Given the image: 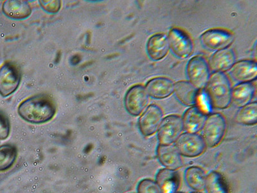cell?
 I'll return each instance as SVG.
<instances>
[{
	"label": "cell",
	"mask_w": 257,
	"mask_h": 193,
	"mask_svg": "<svg viewBox=\"0 0 257 193\" xmlns=\"http://www.w3.org/2000/svg\"><path fill=\"white\" fill-rule=\"evenodd\" d=\"M18 114L29 123L40 125L52 120L56 113V105L45 95L31 96L18 107Z\"/></svg>",
	"instance_id": "1"
},
{
	"label": "cell",
	"mask_w": 257,
	"mask_h": 193,
	"mask_svg": "<svg viewBox=\"0 0 257 193\" xmlns=\"http://www.w3.org/2000/svg\"><path fill=\"white\" fill-rule=\"evenodd\" d=\"M202 91L210 109L224 110L231 105L232 87L230 79L225 73H212Z\"/></svg>",
	"instance_id": "2"
},
{
	"label": "cell",
	"mask_w": 257,
	"mask_h": 193,
	"mask_svg": "<svg viewBox=\"0 0 257 193\" xmlns=\"http://www.w3.org/2000/svg\"><path fill=\"white\" fill-rule=\"evenodd\" d=\"M226 120L223 115L220 113L209 114L201 130L206 146L212 148L221 143L226 134Z\"/></svg>",
	"instance_id": "3"
},
{
	"label": "cell",
	"mask_w": 257,
	"mask_h": 193,
	"mask_svg": "<svg viewBox=\"0 0 257 193\" xmlns=\"http://www.w3.org/2000/svg\"><path fill=\"white\" fill-rule=\"evenodd\" d=\"M182 117L178 115L165 117L157 132L159 144L172 145L184 132Z\"/></svg>",
	"instance_id": "4"
},
{
	"label": "cell",
	"mask_w": 257,
	"mask_h": 193,
	"mask_svg": "<svg viewBox=\"0 0 257 193\" xmlns=\"http://www.w3.org/2000/svg\"><path fill=\"white\" fill-rule=\"evenodd\" d=\"M186 73L189 81L200 90L205 89L212 74L208 61L201 56H194L190 59L186 67Z\"/></svg>",
	"instance_id": "5"
},
{
	"label": "cell",
	"mask_w": 257,
	"mask_h": 193,
	"mask_svg": "<svg viewBox=\"0 0 257 193\" xmlns=\"http://www.w3.org/2000/svg\"><path fill=\"white\" fill-rule=\"evenodd\" d=\"M174 145L181 155L187 158L199 157L207 147L201 135L186 132L180 135Z\"/></svg>",
	"instance_id": "6"
},
{
	"label": "cell",
	"mask_w": 257,
	"mask_h": 193,
	"mask_svg": "<svg viewBox=\"0 0 257 193\" xmlns=\"http://www.w3.org/2000/svg\"><path fill=\"white\" fill-rule=\"evenodd\" d=\"M235 36L231 32L222 29H212L204 32L200 36L202 46L210 51H219L229 48Z\"/></svg>",
	"instance_id": "7"
},
{
	"label": "cell",
	"mask_w": 257,
	"mask_h": 193,
	"mask_svg": "<svg viewBox=\"0 0 257 193\" xmlns=\"http://www.w3.org/2000/svg\"><path fill=\"white\" fill-rule=\"evenodd\" d=\"M149 96L144 86L134 85L128 89L124 98L126 110L131 116L137 117L144 112L148 107Z\"/></svg>",
	"instance_id": "8"
},
{
	"label": "cell",
	"mask_w": 257,
	"mask_h": 193,
	"mask_svg": "<svg viewBox=\"0 0 257 193\" xmlns=\"http://www.w3.org/2000/svg\"><path fill=\"white\" fill-rule=\"evenodd\" d=\"M164 118V112L159 106L155 104L149 105L140 117V132L144 137L152 136L157 133Z\"/></svg>",
	"instance_id": "9"
},
{
	"label": "cell",
	"mask_w": 257,
	"mask_h": 193,
	"mask_svg": "<svg viewBox=\"0 0 257 193\" xmlns=\"http://www.w3.org/2000/svg\"><path fill=\"white\" fill-rule=\"evenodd\" d=\"M170 48L180 59H187L191 56L194 50V43L191 38L182 30L172 28L168 34Z\"/></svg>",
	"instance_id": "10"
},
{
	"label": "cell",
	"mask_w": 257,
	"mask_h": 193,
	"mask_svg": "<svg viewBox=\"0 0 257 193\" xmlns=\"http://www.w3.org/2000/svg\"><path fill=\"white\" fill-rule=\"evenodd\" d=\"M22 75L16 64L8 62L0 68V95L10 96L20 86Z\"/></svg>",
	"instance_id": "11"
},
{
	"label": "cell",
	"mask_w": 257,
	"mask_h": 193,
	"mask_svg": "<svg viewBox=\"0 0 257 193\" xmlns=\"http://www.w3.org/2000/svg\"><path fill=\"white\" fill-rule=\"evenodd\" d=\"M229 76L237 84L254 81L257 78L256 62L250 59L236 61L229 70Z\"/></svg>",
	"instance_id": "12"
},
{
	"label": "cell",
	"mask_w": 257,
	"mask_h": 193,
	"mask_svg": "<svg viewBox=\"0 0 257 193\" xmlns=\"http://www.w3.org/2000/svg\"><path fill=\"white\" fill-rule=\"evenodd\" d=\"M157 155L160 164L164 168L177 171L183 167L182 156L174 144L158 145Z\"/></svg>",
	"instance_id": "13"
},
{
	"label": "cell",
	"mask_w": 257,
	"mask_h": 193,
	"mask_svg": "<svg viewBox=\"0 0 257 193\" xmlns=\"http://www.w3.org/2000/svg\"><path fill=\"white\" fill-rule=\"evenodd\" d=\"M237 61L235 52L227 48L214 52L208 62L211 73L223 72L230 70Z\"/></svg>",
	"instance_id": "14"
},
{
	"label": "cell",
	"mask_w": 257,
	"mask_h": 193,
	"mask_svg": "<svg viewBox=\"0 0 257 193\" xmlns=\"http://www.w3.org/2000/svg\"><path fill=\"white\" fill-rule=\"evenodd\" d=\"M201 91L189 80H180L174 84V93L177 100L187 107L198 105Z\"/></svg>",
	"instance_id": "15"
},
{
	"label": "cell",
	"mask_w": 257,
	"mask_h": 193,
	"mask_svg": "<svg viewBox=\"0 0 257 193\" xmlns=\"http://www.w3.org/2000/svg\"><path fill=\"white\" fill-rule=\"evenodd\" d=\"M174 84L173 80L169 78L157 77L149 80L144 87L149 98L163 100L174 93Z\"/></svg>",
	"instance_id": "16"
},
{
	"label": "cell",
	"mask_w": 257,
	"mask_h": 193,
	"mask_svg": "<svg viewBox=\"0 0 257 193\" xmlns=\"http://www.w3.org/2000/svg\"><path fill=\"white\" fill-rule=\"evenodd\" d=\"M171 50L168 37L164 34H154L149 38L146 45L147 53L151 60H162Z\"/></svg>",
	"instance_id": "17"
},
{
	"label": "cell",
	"mask_w": 257,
	"mask_h": 193,
	"mask_svg": "<svg viewBox=\"0 0 257 193\" xmlns=\"http://www.w3.org/2000/svg\"><path fill=\"white\" fill-rule=\"evenodd\" d=\"M209 114L200 106L190 107L182 117L186 132L198 133L202 130Z\"/></svg>",
	"instance_id": "18"
},
{
	"label": "cell",
	"mask_w": 257,
	"mask_h": 193,
	"mask_svg": "<svg viewBox=\"0 0 257 193\" xmlns=\"http://www.w3.org/2000/svg\"><path fill=\"white\" fill-rule=\"evenodd\" d=\"M162 193H175L181 185V177L175 170L160 169L155 176V180Z\"/></svg>",
	"instance_id": "19"
},
{
	"label": "cell",
	"mask_w": 257,
	"mask_h": 193,
	"mask_svg": "<svg viewBox=\"0 0 257 193\" xmlns=\"http://www.w3.org/2000/svg\"><path fill=\"white\" fill-rule=\"evenodd\" d=\"M2 11L10 19L22 20L27 19L32 13L31 5L22 0H7L2 6Z\"/></svg>",
	"instance_id": "20"
},
{
	"label": "cell",
	"mask_w": 257,
	"mask_h": 193,
	"mask_svg": "<svg viewBox=\"0 0 257 193\" xmlns=\"http://www.w3.org/2000/svg\"><path fill=\"white\" fill-rule=\"evenodd\" d=\"M255 93V87L252 82L238 83L231 91V104L240 109L252 102Z\"/></svg>",
	"instance_id": "21"
},
{
	"label": "cell",
	"mask_w": 257,
	"mask_h": 193,
	"mask_svg": "<svg viewBox=\"0 0 257 193\" xmlns=\"http://www.w3.org/2000/svg\"><path fill=\"white\" fill-rule=\"evenodd\" d=\"M206 174L200 167L190 166L185 169L184 179L186 184L194 191L205 189Z\"/></svg>",
	"instance_id": "22"
},
{
	"label": "cell",
	"mask_w": 257,
	"mask_h": 193,
	"mask_svg": "<svg viewBox=\"0 0 257 193\" xmlns=\"http://www.w3.org/2000/svg\"><path fill=\"white\" fill-rule=\"evenodd\" d=\"M205 189L206 193H229L226 179L217 171L206 174Z\"/></svg>",
	"instance_id": "23"
},
{
	"label": "cell",
	"mask_w": 257,
	"mask_h": 193,
	"mask_svg": "<svg viewBox=\"0 0 257 193\" xmlns=\"http://www.w3.org/2000/svg\"><path fill=\"white\" fill-rule=\"evenodd\" d=\"M236 123L244 126H254L257 123V103L251 102L249 104L240 108L235 115Z\"/></svg>",
	"instance_id": "24"
},
{
	"label": "cell",
	"mask_w": 257,
	"mask_h": 193,
	"mask_svg": "<svg viewBox=\"0 0 257 193\" xmlns=\"http://www.w3.org/2000/svg\"><path fill=\"white\" fill-rule=\"evenodd\" d=\"M18 157V149L12 144L0 146V172L7 171L13 166Z\"/></svg>",
	"instance_id": "25"
},
{
	"label": "cell",
	"mask_w": 257,
	"mask_h": 193,
	"mask_svg": "<svg viewBox=\"0 0 257 193\" xmlns=\"http://www.w3.org/2000/svg\"><path fill=\"white\" fill-rule=\"evenodd\" d=\"M137 193H162L155 180L146 178L140 181L137 186Z\"/></svg>",
	"instance_id": "26"
},
{
	"label": "cell",
	"mask_w": 257,
	"mask_h": 193,
	"mask_svg": "<svg viewBox=\"0 0 257 193\" xmlns=\"http://www.w3.org/2000/svg\"><path fill=\"white\" fill-rule=\"evenodd\" d=\"M10 132V121L8 116L0 110V141L8 139Z\"/></svg>",
	"instance_id": "27"
},
{
	"label": "cell",
	"mask_w": 257,
	"mask_h": 193,
	"mask_svg": "<svg viewBox=\"0 0 257 193\" xmlns=\"http://www.w3.org/2000/svg\"><path fill=\"white\" fill-rule=\"evenodd\" d=\"M40 6L46 12L56 14L60 11L61 2L59 0H41Z\"/></svg>",
	"instance_id": "28"
},
{
	"label": "cell",
	"mask_w": 257,
	"mask_h": 193,
	"mask_svg": "<svg viewBox=\"0 0 257 193\" xmlns=\"http://www.w3.org/2000/svg\"><path fill=\"white\" fill-rule=\"evenodd\" d=\"M190 193H203V192H201V191H193Z\"/></svg>",
	"instance_id": "29"
},
{
	"label": "cell",
	"mask_w": 257,
	"mask_h": 193,
	"mask_svg": "<svg viewBox=\"0 0 257 193\" xmlns=\"http://www.w3.org/2000/svg\"><path fill=\"white\" fill-rule=\"evenodd\" d=\"M175 193H184V192H180V191H178V192H176Z\"/></svg>",
	"instance_id": "30"
}]
</instances>
